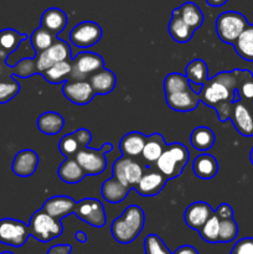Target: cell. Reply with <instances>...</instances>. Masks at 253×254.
<instances>
[{"label": "cell", "mask_w": 253, "mask_h": 254, "mask_svg": "<svg viewBox=\"0 0 253 254\" xmlns=\"http://www.w3.org/2000/svg\"><path fill=\"white\" fill-rule=\"evenodd\" d=\"M236 88L237 69L218 72L202 86L198 93L200 102L215 109L220 122H226L230 119L233 102L240 101Z\"/></svg>", "instance_id": "obj_1"}, {"label": "cell", "mask_w": 253, "mask_h": 254, "mask_svg": "<svg viewBox=\"0 0 253 254\" xmlns=\"http://www.w3.org/2000/svg\"><path fill=\"white\" fill-rule=\"evenodd\" d=\"M145 223V213L143 208L130 205L123 211L118 218L112 222L111 233L121 245H129L141 233Z\"/></svg>", "instance_id": "obj_2"}, {"label": "cell", "mask_w": 253, "mask_h": 254, "mask_svg": "<svg viewBox=\"0 0 253 254\" xmlns=\"http://www.w3.org/2000/svg\"><path fill=\"white\" fill-rule=\"evenodd\" d=\"M190 159V151L184 144L171 143L166 144L163 154L155 163L156 169L166 178L173 180L183 174Z\"/></svg>", "instance_id": "obj_3"}, {"label": "cell", "mask_w": 253, "mask_h": 254, "mask_svg": "<svg viewBox=\"0 0 253 254\" xmlns=\"http://www.w3.org/2000/svg\"><path fill=\"white\" fill-rule=\"evenodd\" d=\"M30 236L39 242H51L55 238H59L63 232V226L61 220L52 217L44 210H39L32 213L29 222Z\"/></svg>", "instance_id": "obj_4"}, {"label": "cell", "mask_w": 253, "mask_h": 254, "mask_svg": "<svg viewBox=\"0 0 253 254\" xmlns=\"http://www.w3.org/2000/svg\"><path fill=\"white\" fill-rule=\"evenodd\" d=\"M250 22L238 11L221 12L215 22V30L218 39L225 44L233 45Z\"/></svg>", "instance_id": "obj_5"}, {"label": "cell", "mask_w": 253, "mask_h": 254, "mask_svg": "<svg viewBox=\"0 0 253 254\" xmlns=\"http://www.w3.org/2000/svg\"><path fill=\"white\" fill-rule=\"evenodd\" d=\"M113 150V144L106 143L101 149L82 148L76 154L74 159L81 165L86 175H99L107 168L106 153Z\"/></svg>", "instance_id": "obj_6"}, {"label": "cell", "mask_w": 253, "mask_h": 254, "mask_svg": "<svg viewBox=\"0 0 253 254\" xmlns=\"http://www.w3.org/2000/svg\"><path fill=\"white\" fill-rule=\"evenodd\" d=\"M11 55L9 50L0 46V104H4L14 99L19 94V82L12 76H16V67L6 64L7 57Z\"/></svg>", "instance_id": "obj_7"}, {"label": "cell", "mask_w": 253, "mask_h": 254, "mask_svg": "<svg viewBox=\"0 0 253 254\" xmlns=\"http://www.w3.org/2000/svg\"><path fill=\"white\" fill-rule=\"evenodd\" d=\"M71 66L72 68L68 79L83 81V79H88L92 74L103 68L104 60L102 59L101 55L96 54V52L84 51L72 57Z\"/></svg>", "instance_id": "obj_8"}, {"label": "cell", "mask_w": 253, "mask_h": 254, "mask_svg": "<svg viewBox=\"0 0 253 254\" xmlns=\"http://www.w3.org/2000/svg\"><path fill=\"white\" fill-rule=\"evenodd\" d=\"M30 237L29 225L14 218L0 220V243L10 247H22Z\"/></svg>", "instance_id": "obj_9"}, {"label": "cell", "mask_w": 253, "mask_h": 254, "mask_svg": "<svg viewBox=\"0 0 253 254\" xmlns=\"http://www.w3.org/2000/svg\"><path fill=\"white\" fill-rule=\"evenodd\" d=\"M73 215H76L79 220L96 228L104 227L107 222L106 210H104L103 203L97 198L88 197L78 201L76 203Z\"/></svg>", "instance_id": "obj_10"}, {"label": "cell", "mask_w": 253, "mask_h": 254, "mask_svg": "<svg viewBox=\"0 0 253 254\" xmlns=\"http://www.w3.org/2000/svg\"><path fill=\"white\" fill-rule=\"evenodd\" d=\"M103 36L101 25L94 21H82L69 32V40L77 49H88L101 41Z\"/></svg>", "instance_id": "obj_11"}, {"label": "cell", "mask_w": 253, "mask_h": 254, "mask_svg": "<svg viewBox=\"0 0 253 254\" xmlns=\"http://www.w3.org/2000/svg\"><path fill=\"white\" fill-rule=\"evenodd\" d=\"M72 59V51L69 45L66 41L60 39H55L54 44L49 47L47 50H45L44 52H40V54L35 55V60H36V66L39 74H41L42 72L46 71L49 67H51L52 64H56V62L61 61H67V60Z\"/></svg>", "instance_id": "obj_12"}, {"label": "cell", "mask_w": 253, "mask_h": 254, "mask_svg": "<svg viewBox=\"0 0 253 254\" xmlns=\"http://www.w3.org/2000/svg\"><path fill=\"white\" fill-rule=\"evenodd\" d=\"M112 171H113L112 176L118 179L124 185L130 186L131 189H134L144 174L143 166L134 160V158H128V156H122L114 161Z\"/></svg>", "instance_id": "obj_13"}, {"label": "cell", "mask_w": 253, "mask_h": 254, "mask_svg": "<svg viewBox=\"0 0 253 254\" xmlns=\"http://www.w3.org/2000/svg\"><path fill=\"white\" fill-rule=\"evenodd\" d=\"M62 93L67 101L77 104V106H86V104L91 103L92 99L96 96L88 79H83V81L68 79V81L63 82Z\"/></svg>", "instance_id": "obj_14"}, {"label": "cell", "mask_w": 253, "mask_h": 254, "mask_svg": "<svg viewBox=\"0 0 253 254\" xmlns=\"http://www.w3.org/2000/svg\"><path fill=\"white\" fill-rule=\"evenodd\" d=\"M230 119L232 121L236 130L246 138L253 136V113L252 108L246 102H233Z\"/></svg>", "instance_id": "obj_15"}, {"label": "cell", "mask_w": 253, "mask_h": 254, "mask_svg": "<svg viewBox=\"0 0 253 254\" xmlns=\"http://www.w3.org/2000/svg\"><path fill=\"white\" fill-rule=\"evenodd\" d=\"M166 181L168 180L165 176L158 169L156 170L148 169L146 171H144L139 183L134 186V190L144 197H154L161 192Z\"/></svg>", "instance_id": "obj_16"}, {"label": "cell", "mask_w": 253, "mask_h": 254, "mask_svg": "<svg viewBox=\"0 0 253 254\" xmlns=\"http://www.w3.org/2000/svg\"><path fill=\"white\" fill-rule=\"evenodd\" d=\"M215 211L211 208L207 202L203 201H196L190 203L184 212V221L186 226L193 231H197L206 223V221L212 216Z\"/></svg>", "instance_id": "obj_17"}, {"label": "cell", "mask_w": 253, "mask_h": 254, "mask_svg": "<svg viewBox=\"0 0 253 254\" xmlns=\"http://www.w3.org/2000/svg\"><path fill=\"white\" fill-rule=\"evenodd\" d=\"M40 159L36 151L24 149L15 155L11 164V170L19 178H30L35 174L39 166Z\"/></svg>", "instance_id": "obj_18"}, {"label": "cell", "mask_w": 253, "mask_h": 254, "mask_svg": "<svg viewBox=\"0 0 253 254\" xmlns=\"http://www.w3.org/2000/svg\"><path fill=\"white\" fill-rule=\"evenodd\" d=\"M76 203V201L69 196H52L45 201L41 208L52 217L62 221V218L74 213Z\"/></svg>", "instance_id": "obj_19"}, {"label": "cell", "mask_w": 253, "mask_h": 254, "mask_svg": "<svg viewBox=\"0 0 253 254\" xmlns=\"http://www.w3.org/2000/svg\"><path fill=\"white\" fill-rule=\"evenodd\" d=\"M165 101L173 111L185 113V112H192L197 108L200 103V96L190 88L188 91L165 96Z\"/></svg>", "instance_id": "obj_20"}, {"label": "cell", "mask_w": 253, "mask_h": 254, "mask_svg": "<svg viewBox=\"0 0 253 254\" xmlns=\"http://www.w3.org/2000/svg\"><path fill=\"white\" fill-rule=\"evenodd\" d=\"M68 24V17L63 10L59 7H50L45 10L41 16V27L57 36L66 29Z\"/></svg>", "instance_id": "obj_21"}, {"label": "cell", "mask_w": 253, "mask_h": 254, "mask_svg": "<svg viewBox=\"0 0 253 254\" xmlns=\"http://www.w3.org/2000/svg\"><path fill=\"white\" fill-rule=\"evenodd\" d=\"M192 171L201 180H211L218 173V161L215 156L203 151L193 159Z\"/></svg>", "instance_id": "obj_22"}, {"label": "cell", "mask_w": 253, "mask_h": 254, "mask_svg": "<svg viewBox=\"0 0 253 254\" xmlns=\"http://www.w3.org/2000/svg\"><path fill=\"white\" fill-rule=\"evenodd\" d=\"M131 188L130 186L124 185L123 183L118 180L117 178L112 176L111 179L104 181L102 184L101 188V193L102 197L109 203H119L122 201H124L128 196V193L130 192Z\"/></svg>", "instance_id": "obj_23"}, {"label": "cell", "mask_w": 253, "mask_h": 254, "mask_svg": "<svg viewBox=\"0 0 253 254\" xmlns=\"http://www.w3.org/2000/svg\"><path fill=\"white\" fill-rule=\"evenodd\" d=\"M88 82L91 83L94 93L98 96H106V94L111 93L116 87L117 77L113 71L103 67L96 73L92 74L88 78Z\"/></svg>", "instance_id": "obj_24"}, {"label": "cell", "mask_w": 253, "mask_h": 254, "mask_svg": "<svg viewBox=\"0 0 253 254\" xmlns=\"http://www.w3.org/2000/svg\"><path fill=\"white\" fill-rule=\"evenodd\" d=\"M145 140L146 136L143 133H140V131H130V133L126 134L122 138L121 143H119V149H121L123 156L136 158V156L141 155Z\"/></svg>", "instance_id": "obj_25"}, {"label": "cell", "mask_w": 253, "mask_h": 254, "mask_svg": "<svg viewBox=\"0 0 253 254\" xmlns=\"http://www.w3.org/2000/svg\"><path fill=\"white\" fill-rule=\"evenodd\" d=\"M37 129L46 135H57L64 127V119L60 113L49 111L37 118Z\"/></svg>", "instance_id": "obj_26"}, {"label": "cell", "mask_w": 253, "mask_h": 254, "mask_svg": "<svg viewBox=\"0 0 253 254\" xmlns=\"http://www.w3.org/2000/svg\"><path fill=\"white\" fill-rule=\"evenodd\" d=\"M86 176V173L74 158H66L59 168V178L66 184H78Z\"/></svg>", "instance_id": "obj_27"}, {"label": "cell", "mask_w": 253, "mask_h": 254, "mask_svg": "<svg viewBox=\"0 0 253 254\" xmlns=\"http://www.w3.org/2000/svg\"><path fill=\"white\" fill-rule=\"evenodd\" d=\"M168 30L171 39H173L174 41L179 42V44H186V42L190 41L193 36V32H195V30H193L192 27L189 26V25L176 14L175 10H173Z\"/></svg>", "instance_id": "obj_28"}, {"label": "cell", "mask_w": 253, "mask_h": 254, "mask_svg": "<svg viewBox=\"0 0 253 254\" xmlns=\"http://www.w3.org/2000/svg\"><path fill=\"white\" fill-rule=\"evenodd\" d=\"M165 146L166 143L160 133L151 134V135L146 136L145 144H144L143 151H141V156H143L146 163L155 164L161 156V154H163Z\"/></svg>", "instance_id": "obj_29"}, {"label": "cell", "mask_w": 253, "mask_h": 254, "mask_svg": "<svg viewBox=\"0 0 253 254\" xmlns=\"http://www.w3.org/2000/svg\"><path fill=\"white\" fill-rule=\"evenodd\" d=\"M176 14L193 30H198L203 24V12L195 2L186 1L181 6L174 9Z\"/></svg>", "instance_id": "obj_30"}, {"label": "cell", "mask_w": 253, "mask_h": 254, "mask_svg": "<svg viewBox=\"0 0 253 254\" xmlns=\"http://www.w3.org/2000/svg\"><path fill=\"white\" fill-rule=\"evenodd\" d=\"M233 49L238 56L248 62H253V25L248 24L242 34L233 42Z\"/></svg>", "instance_id": "obj_31"}, {"label": "cell", "mask_w": 253, "mask_h": 254, "mask_svg": "<svg viewBox=\"0 0 253 254\" xmlns=\"http://www.w3.org/2000/svg\"><path fill=\"white\" fill-rule=\"evenodd\" d=\"M216 140L215 133L208 127H196L190 135V143L198 151H207L213 146Z\"/></svg>", "instance_id": "obj_32"}, {"label": "cell", "mask_w": 253, "mask_h": 254, "mask_svg": "<svg viewBox=\"0 0 253 254\" xmlns=\"http://www.w3.org/2000/svg\"><path fill=\"white\" fill-rule=\"evenodd\" d=\"M71 68V60L56 62V64H52L51 67H49L46 71L42 72L41 76L51 84L63 83V82L68 81Z\"/></svg>", "instance_id": "obj_33"}, {"label": "cell", "mask_w": 253, "mask_h": 254, "mask_svg": "<svg viewBox=\"0 0 253 254\" xmlns=\"http://www.w3.org/2000/svg\"><path fill=\"white\" fill-rule=\"evenodd\" d=\"M185 76L189 82L197 86H203L208 81V67L203 60L195 59L185 67Z\"/></svg>", "instance_id": "obj_34"}, {"label": "cell", "mask_w": 253, "mask_h": 254, "mask_svg": "<svg viewBox=\"0 0 253 254\" xmlns=\"http://www.w3.org/2000/svg\"><path fill=\"white\" fill-rule=\"evenodd\" d=\"M163 88L165 96H169V94L188 91L191 87L190 82H189L188 77H186L185 74L179 73V72H173V73H169L168 76L164 78Z\"/></svg>", "instance_id": "obj_35"}, {"label": "cell", "mask_w": 253, "mask_h": 254, "mask_svg": "<svg viewBox=\"0 0 253 254\" xmlns=\"http://www.w3.org/2000/svg\"><path fill=\"white\" fill-rule=\"evenodd\" d=\"M237 93L243 102H253V73L248 69H237Z\"/></svg>", "instance_id": "obj_36"}, {"label": "cell", "mask_w": 253, "mask_h": 254, "mask_svg": "<svg viewBox=\"0 0 253 254\" xmlns=\"http://www.w3.org/2000/svg\"><path fill=\"white\" fill-rule=\"evenodd\" d=\"M30 42H31V46L34 49L35 54H40V52H44L45 50L49 49L52 44H54L56 36L52 35L51 32L45 30L44 27H37L36 30L32 31V34L29 36Z\"/></svg>", "instance_id": "obj_37"}, {"label": "cell", "mask_w": 253, "mask_h": 254, "mask_svg": "<svg viewBox=\"0 0 253 254\" xmlns=\"http://www.w3.org/2000/svg\"><path fill=\"white\" fill-rule=\"evenodd\" d=\"M26 39H29L27 35L21 34L14 29L0 30V46L9 50L11 54H14L22 44V41H25Z\"/></svg>", "instance_id": "obj_38"}, {"label": "cell", "mask_w": 253, "mask_h": 254, "mask_svg": "<svg viewBox=\"0 0 253 254\" xmlns=\"http://www.w3.org/2000/svg\"><path fill=\"white\" fill-rule=\"evenodd\" d=\"M218 232H220V218L213 212L205 225L198 230V233L205 242L218 243Z\"/></svg>", "instance_id": "obj_39"}, {"label": "cell", "mask_w": 253, "mask_h": 254, "mask_svg": "<svg viewBox=\"0 0 253 254\" xmlns=\"http://www.w3.org/2000/svg\"><path fill=\"white\" fill-rule=\"evenodd\" d=\"M238 235V225L235 218L220 220V232H218V243H230L236 240Z\"/></svg>", "instance_id": "obj_40"}, {"label": "cell", "mask_w": 253, "mask_h": 254, "mask_svg": "<svg viewBox=\"0 0 253 254\" xmlns=\"http://www.w3.org/2000/svg\"><path fill=\"white\" fill-rule=\"evenodd\" d=\"M59 149L62 155L66 156V158H74L76 154L82 149V145L79 144L78 139L73 131V133L62 136L59 143Z\"/></svg>", "instance_id": "obj_41"}, {"label": "cell", "mask_w": 253, "mask_h": 254, "mask_svg": "<svg viewBox=\"0 0 253 254\" xmlns=\"http://www.w3.org/2000/svg\"><path fill=\"white\" fill-rule=\"evenodd\" d=\"M143 247L145 254H173L158 235L146 236Z\"/></svg>", "instance_id": "obj_42"}, {"label": "cell", "mask_w": 253, "mask_h": 254, "mask_svg": "<svg viewBox=\"0 0 253 254\" xmlns=\"http://www.w3.org/2000/svg\"><path fill=\"white\" fill-rule=\"evenodd\" d=\"M230 254H253V238L246 237L237 241Z\"/></svg>", "instance_id": "obj_43"}, {"label": "cell", "mask_w": 253, "mask_h": 254, "mask_svg": "<svg viewBox=\"0 0 253 254\" xmlns=\"http://www.w3.org/2000/svg\"><path fill=\"white\" fill-rule=\"evenodd\" d=\"M74 134H76L77 139H78L79 144L82 145V148H86V146L89 145L92 140V134L88 129L84 128H79L77 130H74Z\"/></svg>", "instance_id": "obj_44"}, {"label": "cell", "mask_w": 253, "mask_h": 254, "mask_svg": "<svg viewBox=\"0 0 253 254\" xmlns=\"http://www.w3.org/2000/svg\"><path fill=\"white\" fill-rule=\"evenodd\" d=\"M215 213L217 215V217L220 218V220L233 217V210L228 203H221V205L217 207V210L215 211Z\"/></svg>", "instance_id": "obj_45"}, {"label": "cell", "mask_w": 253, "mask_h": 254, "mask_svg": "<svg viewBox=\"0 0 253 254\" xmlns=\"http://www.w3.org/2000/svg\"><path fill=\"white\" fill-rule=\"evenodd\" d=\"M173 254H198V252L195 247H192V246L185 245L179 247Z\"/></svg>", "instance_id": "obj_46"}, {"label": "cell", "mask_w": 253, "mask_h": 254, "mask_svg": "<svg viewBox=\"0 0 253 254\" xmlns=\"http://www.w3.org/2000/svg\"><path fill=\"white\" fill-rule=\"evenodd\" d=\"M227 1L228 0H206V4H207L208 6L218 7V6H223Z\"/></svg>", "instance_id": "obj_47"}, {"label": "cell", "mask_w": 253, "mask_h": 254, "mask_svg": "<svg viewBox=\"0 0 253 254\" xmlns=\"http://www.w3.org/2000/svg\"><path fill=\"white\" fill-rule=\"evenodd\" d=\"M74 238H76V241H78L79 243H86L87 241H88V237H87V235L83 231H78V232L74 233Z\"/></svg>", "instance_id": "obj_48"}, {"label": "cell", "mask_w": 253, "mask_h": 254, "mask_svg": "<svg viewBox=\"0 0 253 254\" xmlns=\"http://www.w3.org/2000/svg\"><path fill=\"white\" fill-rule=\"evenodd\" d=\"M250 159H251V163H252V165H253V148H252V150H251V154H250Z\"/></svg>", "instance_id": "obj_49"}, {"label": "cell", "mask_w": 253, "mask_h": 254, "mask_svg": "<svg viewBox=\"0 0 253 254\" xmlns=\"http://www.w3.org/2000/svg\"><path fill=\"white\" fill-rule=\"evenodd\" d=\"M0 254H14V253H11V252H1Z\"/></svg>", "instance_id": "obj_50"}, {"label": "cell", "mask_w": 253, "mask_h": 254, "mask_svg": "<svg viewBox=\"0 0 253 254\" xmlns=\"http://www.w3.org/2000/svg\"><path fill=\"white\" fill-rule=\"evenodd\" d=\"M251 108H252V113H253V103H252V107H251Z\"/></svg>", "instance_id": "obj_51"}]
</instances>
